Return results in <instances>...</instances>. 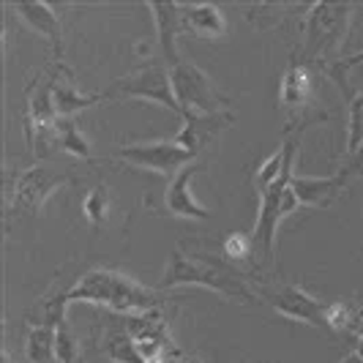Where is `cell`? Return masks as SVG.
Returning a JSON list of instances; mask_svg holds the SVG:
<instances>
[{"label":"cell","mask_w":363,"mask_h":363,"mask_svg":"<svg viewBox=\"0 0 363 363\" xmlns=\"http://www.w3.org/2000/svg\"><path fill=\"white\" fill-rule=\"evenodd\" d=\"M66 306L72 303H88V306H104L118 314H145L159 311L169 303V298L159 287H145L134 276L118 271V268H93L79 276L66 292H60Z\"/></svg>","instance_id":"6da1fadb"},{"label":"cell","mask_w":363,"mask_h":363,"mask_svg":"<svg viewBox=\"0 0 363 363\" xmlns=\"http://www.w3.org/2000/svg\"><path fill=\"white\" fill-rule=\"evenodd\" d=\"M183 284L213 290L218 295H224L227 301H238V303H257L252 281L227 259L189 257L183 252H172L169 259H167V268L162 273L159 290L164 292L172 290V287H183Z\"/></svg>","instance_id":"7a4b0ae2"},{"label":"cell","mask_w":363,"mask_h":363,"mask_svg":"<svg viewBox=\"0 0 363 363\" xmlns=\"http://www.w3.org/2000/svg\"><path fill=\"white\" fill-rule=\"evenodd\" d=\"M355 9L347 3H314L303 22V55L306 63L333 60L347 41Z\"/></svg>","instance_id":"3957f363"},{"label":"cell","mask_w":363,"mask_h":363,"mask_svg":"<svg viewBox=\"0 0 363 363\" xmlns=\"http://www.w3.org/2000/svg\"><path fill=\"white\" fill-rule=\"evenodd\" d=\"M169 77H172V91H175L181 112H197V115L230 112V96L200 66L181 60L178 66L169 69Z\"/></svg>","instance_id":"277c9868"},{"label":"cell","mask_w":363,"mask_h":363,"mask_svg":"<svg viewBox=\"0 0 363 363\" xmlns=\"http://www.w3.org/2000/svg\"><path fill=\"white\" fill-rule=\"evenodd\" d=\"M74 178L69 172H60L52 164H33L22 169L14 181L11 197H9V216L14 213H38L47 200L57 189L72 186Z\"/></svg>","instance_id":"5b68a950"},{"label":"cell","mask_w":363,"mask_h":363,"mask_svg":"<svg viewBox=\"0 0 363 363\" xmlns=\"http://www.w3.org/2000/svg\"><path fill=\"white\" fill-rule=\"evenodd\" d=\"M112 159L123 164H131L137 169H147V172H159L164 178H175L183 167L197 162L194 153H189L175 140H156V143H131V145L118 147L112 153Z\"/></svg>","instance_id":"8992f818"},{"label":"cell","mask_w":363,"mask_h":363,"mask_svg":"<svg viewBox=\"0 0 363 363\" xmlns=\"http://www.w3.org/2000/svg\"><path fill=\"white\" fill-rule=\"evenodd\" d=\"M104 93H107L109 99H145V101L162 104L164 109L181 115V107H178V99H175V91H172V77H169V66L167 63H153V66H145L140 72L128 74L123 79L112 82Z\"/></svg>","instance_id":"52a82bcc"},{"label":"cell","mask_w":363,"mask_h":363,"mask_svg":"<svg viewBox=\"0 0 363 363\" xmlns=\"http://www.w3.org/2000/svg\"><path fill=\"white\" fill-rule=\"evenodd\" d=\"M262 298L271 303L273 309L284 317H290L295 323H306L311 328H323L328 330V306L323 301H317L311 292L301 290V287H276V290H265Z\"/></svg>","instance_id":"ba28073f"},{"label":"cell","mask_w":363,"mask_h":363,"mask_svg":"<svg viewBox=\"0 0 363 363\" xmlns=\"http://www.w3.org/2000/svg\"><path fill=\"white\" fill-rule=\"evenodd\" d=\"M202 169V164H189L181 172L167 183L164 189V211L175 218H189V221H205L211 218V208H205L194 194H191V178Z\"/></svg>","instance_id":"9c48e42d"},{"label":"cell","mask_w":363,"mask_h":363,"mask_svg":"<svg viewBox=\"0 0 363 363\" xmlns=\"http://www.w3.org/2000/svg\"><path fill=\"white\" fill-rule=\"evenodd\" d=\"M183 126L175 137V143L186 147L189 153H202L205 147L216 140L224 128L235 123L233 112H218V115H197V112H181Z\"/></svg>","instance_id":"30bf717a"},{"label":"cell","mask_w":363,"mask_h":363,"mask_svg":"<svg viewBox=\"0 0 363 363\" xmlns=\"http://www.w3.org/2000/svg\"><path fill=\"white\" fill-rule=\"evenodd\" d=\"M311 69L309 63L292 60L290 69L281 74V91L279 101L290 115V128L295 123H306V109L311 107Z\"/></svg>","instance_id":"8fae6325"},{"label":"cell","mask_w":363,"mask_h":363,"mask_svg":"<svg viewBox=\"0 0 363 363\" xmlns=\"http://www.w3.org/2000/svg\"><path fill=\"white\" fill-rule=\"evenodd\" d=\"M11 9L17 11V17L30 30H36L38 36H44L52 44V55L57 57V63H60L63 60V22L57 17L55 6H47V3H14Z\"/></svg>","instance_id":"7c38bea8"},{"label":"cell","mask_w":363,"mask_h":363,"mask_svg":"<svg viewBox=\"0 0 363 363\" xmlns=\"http://www.w3.org/2000/svg\"><path fill=\"white\" fill-rule=\"evenodd\" d=\"M347 178L342 172L328 175V178H309V175H292L290 189L295 191V197L301 205L309 208H330L333 202L339 200V194L345 191Z\"/></svg>","instance_id":"4fadbf2b"},{"label":"cell","mask_w":363,"mask_h":363,"mask_svg":"<svg viewBox=\"0 0 363 363\" xmlns=\"http://www.w3.org/2000/svg\"><path fill=\"white\" fill-rule=\"evenodd\" d=\"M147 11L156 19V36H159V44H162L164 63L172 69V66L181 63V57H178V44H175L178 30H183L181 6H175V3H150Z\"/></svg>","instance_id":"5bb4252c"},{"label":"cell","mask_w":363,"mask_h":363,"mask_svg":"<svg viewBox=\"0 0 363 363\" xmlns=\"http://www.w3.org/2000/svg\"><path fill=\"white\" fill-rule=\"evenodd\" d=\"M183 30L202 38H218L227 33V17L216 6H181Z\"/></svg>","instance_id":"9a60e30c"},{"label":"cell","mask_w":363,"mask_h":363,"mask_svg":"<svg viewBox=\"0 0 363 363\" xmlns=\"http://www.w3.org/2000/svg\"><path fill=\"white\" fill-rule=\"evenodd\" d=\"M50 143H52V147H60V150L72 153L77 159H85V162L91 164L96 162L91 143L82 137V131H79L74 118H57V123L52 126V140Z\"/></svg>","instance_id":"2e32d148"},{"label":"cell","mask_w":363,"mask_h":363,"mask_svg":"<svg viewBox=\"0 0 363 363\" xmlns=\"http://www.w3.org/2000/svg\"><path fill=\"white\" fill-rule=\"evenodd\" d=\"M101 101H109L107 93H79L72 82H55V109L57 118H74L82 109H91Z\"/></svg>","instance_id":"e0dca14e"},{"label":"cell","mask_w":363,"mask_h":363,"mask_svg":"<svg viewBox=\"0 0 363 363\" xmlns=\"http://www.w3.org/2000/svg\"><path fill=\"white\" fill-rule=\"evenodd\" d=\"M104 352H107V358L112 363H147L143 358V352H140V347L137 342L128 336V330H115L112 336L107 339V345H104Z\"/></svg>","instance_id":"ac0fdd59"},{"label":"cell","mask_w":363,"mask_h":363,"mask_svg":"<svg viewBox=\"0 0 363 363\" xmlns=\"http://www.w3.org/2000/svg\"><path fill=\"white\" fill-rule=\"evenodd\" d=\"M25 355L30 363H50L55 358V328H30L25 339Z\"/></svg>","instance_id":"d6986e66"},{"label":"cell","mask_w":363,"mask_h":363,"mask_svg":"<svg viewBox=\"0 0 363 363\" xmlns=\"http://www.w3.org/2000/svg\"><path fill=\"white\" fill-rule=\"evenodd\" d=\"M109 208H112V197H109V189L104 183L93 186L91 191H88V197H85V202H82V213H85V218L91 221L93 227H101L107 221Z\"/></svg>","instance_id":"ffe728a7"},{"label":"cell","mask_w":363,"mask_h":363,"mask_svg":"<svg viewBox=\"0 0 363 363\" xmlns=\"http://www.w3.org/2000/svg\"><path fill=\"white\" fill-rule=\"evenodd\" d=\"M363 145V88L350 99L347 115V153L352 156Z\"/></svg>","instance_id":"44dd1931"},{"label":"cell","mask_w":363,"mask_h":363,"mask_svg":"<svg viewBox=\"0 0 363 363\" xmlns=\"http://www.w3.org/2000/svg\"><path fill=\"white\" fill-rule=\"evenodd\" d=\"M255 252V238L246 235V233H230L221 243V255L227 262L240 265V262H249V257Z\"/></svg>","instance_id":"7402d4cb"},{"label":"cell","mask_w":363,"mask_h":363,"mask_svg":"<svg viewBox=\"0 0 363 363\" xmlns=\"http://www.w3.org/2000/svg\"><path fill=\"white\" fill-rule=\"evenodd\" d=\"M55 361L74 363L77 361V339H74L69 323H60L55 328Z\"/></svg>","instance_id":"603a6c76"},{"label":"cell","mask_w":363,"mask_h":363,"mask_svg":"<svg viewBox=\"0 0 363 363\" xmlns=\"http://www.w3.org/2000/svg\"><path fill=\"white\" fill-rule=\"evenodd\" d=\"M339 172L345 175L347 181H350V178H355V175H363V145L358 147V150H355L350 159H347V164L339 169Z\"/></svg>","instance_id":"cb8c5ba5"},{"label":"cell","mask_w":363,"mask_h":363,"mask_svg":"<svg viewBox=\"0 0 363 363\" xmlns=\"http://www.w3.org/2000/svg\"><path fill=\"white\" fill-rule=\"evenodd\" d=\"M363 60V52H358V55H350V57H345V60H339V63H333L339 72H347L350 66H355V63H361Z\"/></svg>","instance_id":"d4e9b609"},{"label":"cell","mask_w":363,"mask_h":363,"mask_svg":"<svg viewBox=\"0 0 363 363\" xmlns=\"http://www.w3.org/2000/svg\"><path fill=\"white\" fill-rule=\"evenodd\" d=\"M342 363H363V355H358V352H347L345 358H342Z\"/></svg>","instance_id":"484cf974"},{"label":"cell","mask_w":363,"mask_h":363,"mask_svg":"<svg viewBox=\"0 0 363 363\" xmlns=\"http://www.w3.org/2000/svg\"><path fill=\"white\" fill-rule=\"evenodd\" d=\"M175 363H202V361L197 358V355H183V352H181V355H178V361H175Z\"/></svg>","instance_id":"4316f807"},{"label":"cell","mask_w":363,"mask_h":363,"mask_svg":"<svg viewBox=\"0 0 363 363\" xmlns=\"http://www.w3.org/2000/svg\"><path fill=\"white\" fill-rule=\"evenodd\" d=\"M77 363H82V361H77Z\"/></svg>","instance_id":"83f0119b"}]
</instances>
